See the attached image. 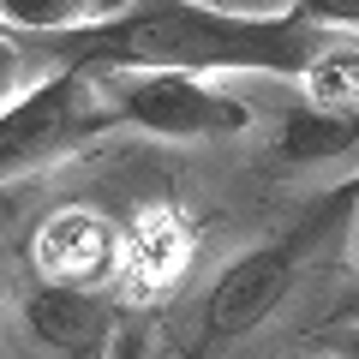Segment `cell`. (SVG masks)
Instances as JSON below:
<instances>
[{
    "instance_id": "obj_1",
    "label": "cell",
    "mask_w": 359,
    "mask_h": 359,
    "mask_svg": "<svg viewBox=\"0 0 359 359\" xmlns=\"http://www.w3.org/2000/svg\"><path fill=\"white\" fill-rule=\"evenodd\" d=\"M323 30L306 0H156L120 6L108 25L60 36L72 66L96 72H276L299 78L318 54Z\"/></svg>"
},
{
    "instance_id": "obj_2",
    "label": "cell",
    "mask_w": 359,
    "mask_h": 359,
    "mask_svg": "<svg viewBox=\"0 0 359 359\" xmlns=\"http://www.w3.org/2000/svg\"><path fill=\"white\" fill-rule=\"evenodd\" d=\"M353 216H359V180H347L330 198H318L287 233L240 252L216 276L204 306H198V347H222V341H240V335L264 330L306 287V276H318V257L347 233Z\"/></svg>"
},
{
    "instance_id": "obj_3",
    "label": "cell",
    "mask_w": 359,
    "mask_h": 359,
    "mask_svg": "<svg viewBox=\"0 0 359 359\" xmlns=\"http://www.w3.org/2000/svg\"><path fill=\"white\" fill-rule=\"evenodd\" d=\"M114 96L96 66H60L0 114V180H18L30 168H48L90 144L102 126H114Z\"/></svg>"
},
{
    "instance_id": "obj_4",
    "label": "cell",
    "mask_w": 359,
    "mask_h": 359,
    "mask_svg": "<svg viewBox=\"0 0 359 359\" xmlns=\"http://www.w3.org/2000/svg\"><path fill=\"white\" fill-rule=\"evenodd\" d=\"M114 114L150 138H240L257 126V108L216 78H180V72H102Z\"/></svg>"
},
{
    "instance_id": "obj_5",
    "label": "cell",
    "mask_w": 359,
    "mask_h": 359,
    "mask_svg": "<svg viewBox=\"0 0 359 359\" xmlns=\"http://www.w3.org/2000/svg\"><path fill=\"white\" fill-rule=\"evenodd\" d=\"M30 264H36L42 287L102 294V282L120 276V222H108L90 204H66L42 216L36 240H30Z\"/></svg>"
},
{
    "instance_id": "obj_6",
    "label": "cell",
    "mask_w": 359,
    "mask_h": 359,
    "mask_svg": "<svg viewBox=\"0 0 359 359\" xmlns=\"http://www.w3.org/2000/svg\"><path fill=\"white\" fill-rule=\"evenodd\" d=\"M192 257H198V240L186 228V216L168 204H144L120 222V276L114 282L132 306H156L186 282Z\"/></svg>"
},
{
    "instance_id": "obj_7",
    "label": "cell",
    "mask_w": 359,
    "mask_h": 359,
    "mask_svg": "<svg viewBox=\"0 0 359 359\" xmlns=\"http://www.w3.org/2000/svg\"><path fill=\"white\" fill-rule=\"evenodd\" d=\"M25 330L36 335V347H48L54 359H96L108 353L120 330V311L108 294H78V287H36L25 299Z\"/></svg>"
},
{
    "instance_id": "obj_8",
    "label": "cell",
    "mask_w": 359,
    "mask_h": 359,
    "mask_svg": "<svg viewBox=\"0 0 359 359\" xmlns=\"http://www.w3.org/2000/svg\"><path fill=\"white\" fill-rule=\"evenodd\" d=\"M359 150V108H287L282 132H276V162L287 168H318V162H341Z\"/></svg>"
},
{
    "instance_id": "obj_9",
    "label": "cell",
    "mask_w": 359,
    "mask_h": 359,
    "mask_svg": "<svg viewBox=\"0 0 359 359\" xmlns=\"http://www.w3.org/2000/svg\"><path fill=\"white\" fill-rule=\"evenodd\" d=\"M120 13V0H0V36H78Z\"/></svg>"
},
{
    "instance_id": "obj_10",
    "label": "cell",
    "mask_w": 359,
    "mask_h": 359,
    "mask_svg": "<svg viewBox=\"0 0 359 359\" xmlns=\"http://www.w3.org/2000/svg\"><path fill=\"white\" fill-rule=\"evenodd\" d=\"M299 84H306L311 108H359V36H330L323 30Z\"/></svg>"
},
{
    "instance_id": "obj_11",
    "label": "cell",
    "mask_w": 359,
    "mask_h": 359,
    "mask_svg": "<svg viewBox=\"0 0 359 359\" xmlns=\"http://www.w3.org/2000/svg\"><path fill=\"white\" fill-rule=\"evenodd\" d=\"M42 78V66H36V54H25V42H13V36H0V114L25 96L30 84Z\"/></svg>"
},
{
    "instance_id": "obj_12",
    "label": "cell",
    "mask_w": 359,
    "mask_h": 359,
    "mask_svg": "<svg viewBox=\"0 0 359 359\" xmlns=\"http://www.w3.org/2000/svg\"><path fill=\"white\" fill-rule=\"evenodd\" d=\"M306 13L330 36H359V0H306Z\"/></svg>"
},
{
    "instance_id": "obj_13",
    "label": "cell",
    "mask_w": 359,
    "mask_h": 359,
    "mask_svg": "<svg viewBox=\"0 0 359 359\" xmlns=\"http://www.w3.org/2000/svg\"><path fill=\"white\" fill-rule=\"evenodd\" d=\"M318 353H330V359H359V323H341V330H318Z\"/></svg>"
},
{
    "instance_id": "obj_14",
    "label": "cell",
    "mask_w": 359,
    "mask_h": 359,
    "mask_svg": "<svg viewBox=\"0 0 359 359\" xmlns=\"http://www.w3.org/2000/svg\"><path fill=\"white\" fill-rule=\"evenodd\" d=\"M353 299H359V252H353Z\"/></svg>"
}]
</instances>
